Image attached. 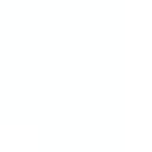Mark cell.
<instances>
[]
</instances>
